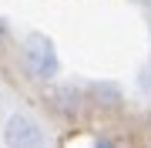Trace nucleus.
I'll return each instance as SVG.
<instances>
[{"label":"nucleus","instance_id":"obj_3","mask_svg":"<svg viewBox=\"0 0 151 148\" xmlns=\"http://www.w3.org/2000/svg\"><path fill=\"white\" fill-rule=\"evenodd\" d=\"M50 98L57 101V108H60V111L74 115V111H81V108H84V101H87V88H77L74 81H64V84H57V88L50 91Z\"/></svg>","mask_w":151,"mask_h":148},{"label":"nucleus","instance_id":"obj_5","mask_svg":"<svg viewBox=\"0 0 151 148\" xmlns=\"http://www.w3.org/2000/svg\"><path fill=\"white\" fill-rule=\"evenodd\" d=\"M138 88L145 91V94H151V61L141 64V71H138Z\"/></svg>","mask_w":151,"mask_h":148},{"label":"nucleus","instance_id":"obj_4","mask_svg":"<svg viewBox=\"0 0 151 148\" xmlns=\"http://www.w3.org/2000/svg\"><path fill=\"white\" fill-rule=\"evenodd\" d=\"M124 98V91L114 81H91L87 84V101H94L97 108H118Z\"/></svg>","mask_w":151,"mask_h":148},{"label":"nucleus","instance_id":"obj_1","mask_svg":"<svg viewBox=\"0 0 151 148\" xmlns=\"http://www.w3.org/2000/svg\"><path fill=\"white\" fill-rule=\"evenodd\" d=\"M20 64H24V71H27L34 81L50 84L57 77V67H60L54 40H50L47 34H40V30H30L27 37H24V44H20Z\"/></svg>","mask_w":151,"mask_h":148},{"label":"nucleus","instance_id":"obj_8","mask_svg":"<svg viewBox=\"0 0 151 148\" xmlns=\"http://www.w3.org/2000/svg\"><path fill=\"white\" fill-rule=\"evenodd\" d=\"M148 34H151V10H148Z\"/></svg>","mask_w":151,"mask_h":148},{"label":"nucleus","instance_id":"obj_6","mask_svg":"<svg viewBox=\"0 0 151 148\" xmlns=\"http://www.w3.org/2000/svg\"><path fill=\"white\" fill-rule=\"evenodd\" d=\"M7 37H10V24H7V17L0 14V40H7Z\"/></svg>","mask_w":151,"mask_h":148},{"label":"nucleus","instance_id":"obj_7","mask_svg":"<svg viewBox=\"0 0 151 148\" xmlns=\"http://www.w3.org/2000/svg\"><path fill=\"white\" fill-rule=\"evenodd\" d=\"M94 148H114V142H111V138H97Z\"/></svg>","mask_w":151,"mask_h":148},{"label":"nucleus","instance_id":"obj_2","mask_svg":"<svg viewBox=\"0 0 151 148\" xmlns=\"http://www.w3.org/2000/svg\"><path fill=\"white\" fill-rule=\"evenodd\" d=\"M4 145L7 148H47V128L30 111H14L4 121Z\"/></svg>","mask_w":151,"mask_h":148}]
</instances>
